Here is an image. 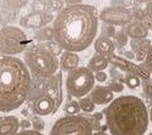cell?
<instances>
[{
  "label": "cell",
  "instance_id": "6da1fadb",
  "mask_svg": "<svg viewBox=\"0 0 152 135\" xmlns=\"http://www.w3.org/2000/svg\"><path fill=\"white\" fill-rule=\"evenodd\" d=\"M99 14L91 5L66 6L54 20L55 42L65 51L80 53L96 38Z\"/></svg>",
  "mask_w": 152,
  "mask_h": 135
},
{
  "label": "cell",
  "instance_id": "7a4b0ae2",
  "mask_svg": "<svg viewBox=\"0 0 152 135\" xmlns=\"http://www.w3.org/2000/svg\"><path fill=\"white\" fill-rule=\"evenodd\" d=\"M102 112L112 135H144L148 128L150 113L145 102L137 96H119Z\"/></svg>",
  "mask_w": 152,
  "mask_h": 135
},
{
  "label": "cell",
  "instance_id": "3957f363",
  "mask_svg": "<svg viewBox=\"0 0 152 135\" xmlns=\"http://www.w3.org/2000/svg\"><path fill=\"white\" fill-rule=\"evenodd\" d=\"M24 61L0 56V112L17 109L27 100L32 77Z\"/></svg>",
  "mask_w": 152,
  "mask_h": 135
},
{
  "label": "cell",
  "instance_id": "277c9868",
  "mask_svg": "<svg viewBox=\"0 0 152 135\" xmlns=\"http://www.w3.org/2000/svg\"><path fill=\"white\" fill-rule=\"evenodd\" d=\"M62 99V74L60 72L50 78L34 77L32 79L27 100L32 102L35 115L49 116L55 113Z\"/></svg>",
  "mask_w": 152,
  "mask_h": 135
},
{
  "label": "cell",
  "instance_id": "5b68a950",
  "mask_svg": "<svg viewBox=\"0 0 152 135\" xmlns=\"http://www.w3.org/2000/svg\"><path fill=\"white\" fill-rule=\"evenodd\" d=\"M24 63L37 78H50L57 74L60 62L44 44H35L24 51Z\"/></svg>",
  "mask_w": 152,
  "mask_h": 135
},
{
  "label": "cell",
  "instance_id": "8992f818",
  "mask_svg": "<svg viewBox=\"0 0 152 135\" xmlns=\"http://www.w3.org/2000/svg\"><path fill=\"white\" fill-rule=\"evenodd\" d=\"M29 39L21 28L5 26L0 29V54L3 56H15L28 49Z\"/></svg>",
  "mask_w": 152,
  "mask_h": 135
},
{
  "label": "cell",
  "instance_id": "52a82bcc",
  "mask_svg": "<svg viewBox=\"0 0 152 135\" xmlns=\"http://www.w3.org/2000/svg\"><path fill=\"white\" fill-rule=\"evenodd\" d=\"M95 74L88 67H78L69 72L66 79L67 93L73 97H85L95 88Z\"/></svg>",
  "mask_w": 152,
  "mask_h": 135
},
{
  "label": "cell",
  "instance_id": "ba28073f",
  "mask_svg": "<svg viewBox=\"0 0 152 135\" xmlns=\"http://www.w3.org/2000/svg\"><path fill=\"white\" fill-rule=\"evenodd\" d=\"M93 130L94 127L86 117L65 116L54 123L50 135H93Z\"/></svg>",
  "mask_w": 152,
  "mask_h": 135
},
{
  "label": "cell",
  "instance_id": "9c48e42d",
  "mask_svg": "<svg viewBox=\"0 0 152 135\" xmlns=\"http://www.w3.org/2000/svg\"><path fill=\"white\" fill-rule=\"evenodd\" d=\"M99 18L110 26H126L133 20V14L123 6H108L100 12Z\"/></svg>",
  "mask_w": 152,
  "mask_h": 135
},
{
  "label": "cell",
  "instance_id": "30bf717a",
  "mask_svg": "<svg viewBox=\"0 0 152 135\" xmlns=\"http://www.w3.org/2000/svg\"><path fill=\"white\" fill-rule=\"evenodd\" d=\"M56 16L45 12H29L20 18V26L28 29H42L53 22Z\"/></svg>",
  "mask_w": 152,
  "mask_h": 135
},
{
  "label": "cell",
  "instance_id": "8fae6325",
  "mask_svg": "<svg viewBox=\"0 0 152 135\" xmlns=\"http://www.w3.org/2000/svg\"><path fill=\"white\" fill-rule=\"evenodd\" d=\"M108 87H104V85H97L95 87L91 93H90V99L94 101L95 105L102 106V105H110L113 100H115V95Z\"/></svg>",
  "mask_w": 152,
  "mask_h": 135
},
{
  "label": "cell",
  "instance_id": "7c38bea8",
  "mask_svg": "<svg viewBox=\"0 0 152 135\" xmlns=\"http://www.w3.org/2000/svg\"><path fill=\"white\" fill-rule=\"evenodd\" d=\"M125 32L129 35V38L135 39V40H140V39H145L148 35V29L144 24L142 21H139L133 18L125 27Z\"/></svg>",
  "mask_w": 152,
  "mask_h": 135
},
{
  "label": "cell",
  "instance_id": "4fadbf2b",
  "mask_svg": "<svg viewBox=\"0 0 152 135\" xmlns=\"http://www.w3.org/2000/svg\"><path fill=\"white\" fill-rule=\"evenodd\" d=\"M21 128V122L15 116L0 117V135H17Z\"/></svg>",
  "mask_w": 152,
  "mask_h": 135
},
{
  "label": "cell",
  "instance_id": "5bb4252c",
  "mask_svg": "<svg viewBox=\"0 0 152 135\" xmlns=\"http://www.w3.org/2000/svg\"><path fill=\"white\" fill-rule=\"evenodd\" d=\"M94 49H95V53L97 55L101 56H105V57H110L113 55L115 53V43H113L110 38H106V36H100L97 38L94 43Z\"/></svg>",
  "mask_w": 152,
  "mask_h": 135
},
{
  "label": "cell",
  "instance_id": "9a60e30c",
  "mask_svg": "<svg viewBox=\"0 0 152 135\" xmlns=\"http://www.w3.org/2000/svg\"><path fill=\"white\" fill-rule=\"evenodd\" d=\"M108 61H110L111 65H113L116 68H119L122 72L133 73V74H135V73H136V69H137V66H139V65H135L134 62H132L130 60L125 58L123 56H118V55L110 56Z\"/></svg>",
  "mask_w": 152,
  "mask_h": 135
},
{
  "label": "cell",
  "instance_id": "2e32d148",
  "mask_svg": "<svg viewBox=\"0 0 152 135\" xmlns=\"http://www.w3.org/2000/svg\"><path fill=\"white\" fill-rule=\"evenodd\" d=\"M79 56L77 55V53H71V51H63L61 55V61H60V65L61 68L66 72H72L74 69H77L79 66Z\"/></svg>",
  "mask_w": 152,
  "mask_h": 135
},
{
  "label": "cell",
  "instance_id": "e0dca14e",
  "mask_svg": "<svg viewBox=\"0 0 152 135\" xmlns=\"http://www.w3.org/2000/svg\"><path fill=\"white\" fill-rule=\"evenodd\" d=\"M110 65V61L107 57L101 56V55H94L89 62H88V68H89L91 72H101L105 71Z\"/></svg>",
  "mask_w": 152,
  "mask_h": 135
},
{
  "label": "cell",
  "instance_id": "ac0fdd59",
  "mask_svg": "<svg viewBox=\"0 0 152 135\" xmlns=\"http://www.w3.org/2000/svg\"><path fill=\"white\" fill-rule=\"evenodd\" d=\"M34 39L37 42L40 43H48L51 42L53 39H55V31H54V26H46L42 29H38L37 33L34 34Z\"/></svg>",
  "mask_w": 152,
  "mask_h": 135
},
{
  "label": "cell",
  "instance_id": "d6986e66",
  "mask_svg": "<svg viewBox=\"0 0 152 135\" xmlns=\"http://www.w3.org/2000/svg\"><path fill=\"white\" fill-rule=\"evenodd\" d=\"M28 4V0H0V6L6 11H16L24 7Z\"/></svg>",
  "mask_w": 152,
  "mask_h": 135
},
{
  "label": "cell",
  "instance_id": "ffe728a7",
  "mask_svg": "<svg viewBox=\"0 0 152 135\" xmlns=\"http://www.w3.org/2000/svg\"><path fill=\"white\" fill-rule=\"evenodd\" d=\"M130 45H132V49L133 51L137 53V51H148L150 47L152 45L151 40L148 38H145V39H140V40H135V39H132L130 42Z\"/></svg>",
  "mask_w": 152,
  "mask_h": 135
},
{
  "label": "cell",
  "instance_id": "44dd1931",
  "mask_svg": "<svg viewBox=\"0 0 152 135\" xmlns=\"http://www.w3.org/2000/svg\"><path fill=\"white\" fill-rule=\"evenodd\" d=\"M32 12H45V14H51L49 6V0H33L31 4Z\"/></svg>",
  "mask_w": 152,
  "mask_h": 135
},
{
  "label": "cell",
  "instance_id": "7402d4cb",
  "mask_svg": "<svg viewBox=\"0 0 152 135\" xmlns=\"http://www.w3.org/2000/svg\"><path fill=\"white\" fill-rule=\"evenodd\" d=\"M79 105H80L82 111L85 113H93L95 109V104L90 97H82L79 100Z\"/></svg>",
  "mask_w": 152,
  "mask_h": 135
},
{
  "label": "cell",
  "instance_id": "603a6c76",
  "mask_svg": "<svg viewBox=\"0 0 152 135\" xmlns=\"http://www.w3.org/2000/svg\"><path fill=\"white\" fill-rule=\"evenodd\" d=\"M124 82H125L126 87H128L129 89H136L139 85L141 84L140 78H139L136 74H133V73H128L124 78Z\"/></svg>",
  "mask_w": 152,
  "mask_h": 135
},
{
  "label": "cell",
  "instance_id": "cb8c5ba5",
  "mask_svg": "<svg viewBox=\"0 0 152 135\" xmlns=\"http://www.w3.org/2000/svg\"><path fill=\"white\" fill-rule=\"evenodd\" d=\"M80 109L82 108L79 101H69L65 106V112L67 113V116H77L80 112Z\"/></svg>",
  "mask_w": 152,
  "mask_h": 135
},
{
  "label": "cell",
  "instance_id": "d4e9b609",
  "mask_svg": "<svg viewBox=\"0 0 152 135\" xmlns=\"http://www.w3.org/2000/svg\"><path fill=\"white\" fill-rule=\"evenodd\" d=\"M115 39H116V43L119 47H124L126 44H128L129 35L126 34V32L124 29H119L115 35Z\"/></svg>",
  "mask_w": 152,
  "mask_h": 135
},
{
  "label": "cell",
  "instance_id": "484cf974",
  "mask_svg": "<svg viewBox=\"0 0 152 135\" xmlns=\"http://www.w3.org/2000/svg\"><path fill=\"white\" fill-rule=\"evenodd\" d=\"M135 74L140 78V79H144V80H150L151 78V74L152 73L148 71V68L146 67V65H139L137 66V69H136V73Z\"/></svg>",
  "mask_w": 152,
  "mask_h": 135
},
{
  "label": "cell",
  "instance_id": "4316f807",
  "mask_svg": "<svg viewBox=\"0 0 152 135\" xmlns=\"http://www.w3.org/2000/svg\"><path fill=\"white\" fill-rule=\"evenodd\" d=\"M49 6H50V12H57V14L66 7L63 0H49Z\"/></svg>",
  "mask_w": 152,
  "mask_h": 135
},
{
  "label": "cell",
  "instance_id": "83f0119b",
  "mask_svg": "<svg viewBox=\"0 0 152 135\" xmlns=\"http://www.w3.org/2000/svg\"><path fill=\"white\" fill-rule=\"evenodd\" d=\"M43 44H44V45H45L53 54H55V55L60 54V53L63 50V49H62L56 42H53V40H51V42H48V43H43Z\"/></svg>",
  "mask_w": 152,
  "mask_h": 135
},
{
  "label": "cell",
  "instance_id": "f1b7e54d",
  "mask_svg": "<svg viewBox=\"0 0 152 135\" xmlns=\"http://www.w3.org/2000/svg\"><path fill=\"white\" fill-rule=\"evenodd\" d=\"M116 28L115 26H110V24H105V26H102V36H106V38H111V36H113L115 38L116 35Z\"/></svg>",
  "mask_w": 152,
  "mask_h": 135
},
{
  "label": "cell",
  "instance_id": "f546056e",
  "mask_svg": "<svg viewBox=\"0 0 152 135\" xmlns=\"http://www.w3.org/2000/svg\"><path fill=\"white\" fill-rule=\"evenodd\" d=\"M142 90L146 97L152 100V82L151 80H144L142 83Z\"/></svg>",
  "mask_w": 152,
  "mask_h": 135
},
{
  "label": "cell",
  "instance_id": "4dcf8cb0",
  "mask_svg": "<svg viewBox=\"0 0 152 135\" xmlns=\"http://www.w3.org/2000/svg\"><path fill=\"white\" fill-rule=\"evenodd\" d=\"M108 88H110L113 93H122V91L124 90V85H123L121 82H118V80H112V82L110 83V85H108Z\"/></svg>",
  "mask_w": 152,
  "mask_h": 135
},
{
  "label": "cell",
  "instance_id": "1f68e13d",
  "mask_svg": "<svg viewBox=\"0 0 152 135\" xmlns=\"http://www.w3.org/2000/svg\"><path fill=\"white\" fill-rule=\"evenodd\" d=\"M32 127L34 128V130H38V131H42L44 129V122L40 119V118H34L33 122H32Z\"/></svg>",
  "mask_w": 152,
  "mask_h": 135
},
{
  "label": "cell",
  "instance_id": "d6a6232c",
  "mask_svg": "<svg viewBox=\"0 0 152 135\" xmlns=\"http://www.w3.org/2000/svg\"><path fill=\"white\" fill-rule=\"evenodd\" d=\"M145 65H146V67L148 68V71L152 73V45H151V47H150V50L147 51L146 60H145Z\"/></svg>",
  "mask_w": 152,
  "mask_h": 135
},
{
  "label": "cell",
  "instance_id": "836d02e7",
  "mask_svg": "<svg viewBox=\"0 0 152 135\" xmlns=\"http://www.w3.org/2000/svg\"><path fill=\"white\" fill-rule=\"evenodd\" d=\"M95 80H97L99 83H104L107 80V73L105 71H101V72H96L95 73Z\"/></svg>",
  "mask_w": 152,
  "mask_h": 135
},
{
  "label": "cell",
  "instance_id": "e575fe53",
  "mask_svg": "<svg viewBox=\"0 0 152 135\" xmlns=\"http://www.w3.org/2000/svg\"><path fill=\"white\" fill-rule=\"evenodd\" d=\"M17 135H44V134L34 129H28V130H21Z\"/></svg>",
  "mask_w": 152,
  "mask_h": 135
},
{
  "label": "cell",
  "instance_id": "d590c367",
  "mask_svg": "<svg viewBox=\"0 0 152 135\" xmlns=\"http://www.w3.org/2000/svg\"><path fill=\"white\" fill-rule=\"evenodd\" d=\"M146 55H147L146 51H137V53H135V60L139 61V62H141V61L146 60Z\"/></svg>",
  "mask_w": 152,
  "mask_h": 135
},
{
  "label": "cell",
  "instance_id": "8d00e7d4",
  "mask_svg": "<svg viewBox=\"0 0 152 135\" xmlns=\"http://www.w3.org/2000/svg\"><path fill=\"white\" fill-rule=\"evenodd\" d=\"M31 127H32V122L31 120H28V119L21 120V128H22V130H28V129H31Z\"/></svg>",
  "mask_w": 152,
  "mask_h": 135
},
{
  "label": "cell",
  "instance_id": "74e56055",
  "mask_svg": "<svg viewBox=\"0 0 152 135\" xmlns=\"http://www.w3.org/2000/svg\"><path fill=\"white\" fill-rule=\"evenodd\" d=\"M65 4H67V6H73V5H80L83 0H63Z\"/></svg>",
  "mask_w": 152,
  "mask_h": 135
},
{
  "label": "cell",
  "instance_id": "f35d334b",
  "mask_svg": "<svg viewBox=\"0 0 152 135\" xmlns=\"http://www.w3.org/2000/svg\"><path fill=\"white\" fill-rule=\"evenodd\" d=\"M121 54L123 55V57L128 58V60H132L135 57V53H133V51H121Z\"/></svg>",
  "mask_w": 152,
  "mask_h": 135
},
{
  "label": "cell",
  "instance_id": "ab89813d",
  "mask_svg": "<svg viewBox=\"0 0 152 135\" xmlns=\"http://www.w3.org/2000/svg\"><path fill=\"white\" fill-rule=\"evenodd\" d=\"M146 15H147V17L152 21V1L148 3L147 6H146Z\"/></svg>",
  "mask_w": 152,
  "mask_h": 135
},
{
  "label": "cell",
  "instance_id": "60d3db41",
  "mask_svg": "<svg viewBox=\"0 0 152 135\" xmlns=\"http://www.w3.org/2000/svg\"><path fill=\"white\" fill-rule=\"evenodd\" d=\"M102 116H105V115H104V112L95 113V115H94V118H95V119H101V118H102Z\"/></svg>",
  "mask_w": 152,
  "mask_h": 135
},
{
  "label": "cell",
  "instance_id": "b9f144b4",
  "mask_svg": "<svg viewBox=\"0 0 152 135\" xmlns=\"http://www.w3.org/2000/svg\"><path fill=\"white\" fill-rule=\"evenodd\" d=\"M134 1L140 3V4H148V3H151V1H152V0H134Z\"/></svg>",
  "mask_w": 152,
  "mask_h": 135
},
{
  "label": "cell",
  "instance_id": "7bdbcfd3",
  "mask_svg": "<svg viewBox=\"0 0 152 135\" xmlns=\"http://www.w3.org/2000/svg\"><path fill=\"white\" fill-rule=\"evenodd\" d=\"M93 135H108V134H106V133H102V131H96V133H94Z\"/></svg>",
  "mask_w": 152,
  "mask_h": 135
},
{
  "label": "cell",
  "instance_id": "ee69618b",
  "mask_svg": "<svg viewBox=\"0 0 152 135\" xmlns=\"http://www.w3.org/2000/svg\"><path fill=\"white\" fill-rule=\"evenodd\" d=\"M150 120H151V123H152V107H151V109H150Z\"/></svg>",
  "mask_w": 152,
  "mask_h": 135
},
{
  "label": "cell",
  "instance_id": "f6af8a7d",
  "mask_svg": "<svg viewBox=\"0 0 152 135\" xmlns=\"http://www.w3.org/2000/svg\"><path fill=\"white\" fill-rule=\"evenodd\" d=\"M22 113H23L24 116H27V115H28V113H27V109H23V111H22Z\"/></svg>",
  "mask_w": 152,
  "mask_h": 135
},
{
  "label": "cell",
  "instance_id": "bcb514c9",
  "mask_svg": "<svg viewBox=\"0 0 152 135\" xmlns=\"http://www.w3.org/2000/svg\"><path fill=\"white\" fill-rule=\"evenodd\" d=\"M1 22H3V16H1V12H0V24H1Z\"/></svg>",
  "mask_w": 152,
  "mask_h": 135
},
{
  "label": "cell",
  "instance_id": "7dc6e473",
  "mask_svg": "<svg viewBox=\"0 0 152 135\" xmlns=\"http://www.w3.org/2000/svg\"><path fill=\"white\" fill-rule=\"evenodd\" d=\"M150 135H152V133H150Z\"/></svg>",
  "mask_w": 152,
  "mask_h": 135
},
{
  "label": "cell",
  "instance_id": "c3c4849f",
  "mask_svg": "<svg viewBox=\"0 0 152 135\" xmlns=\"http://www.w3.org/2000/svg\"><path fill=\"white\" fill-rule=\"evenodd\" d=\"M151 82H152V80H151Z\"/></svg>",
  "mask_w": 152,
  "mask_h": 135
}]
</instances>
